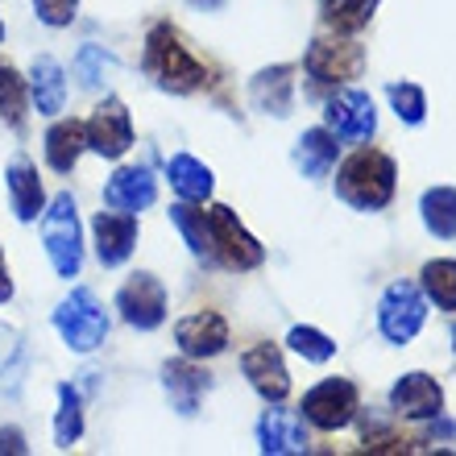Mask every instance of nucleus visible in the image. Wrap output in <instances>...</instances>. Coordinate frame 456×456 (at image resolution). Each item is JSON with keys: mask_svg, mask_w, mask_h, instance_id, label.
Segmentation results:
<instances>
[{"mask_svg": "<svg viewBox=\"0 0 456 456\" xmlns=\"http://www.w3.org/2000/svg\"><path fill=\"white\" fill-rule=\"evenodd\" d=\"M411 448H415V440L390 432V428H373V432H365V452H411Z\"/></svg>", "mask_w": 456, "mask_h": 456, "instance_id": "obj_34", "label": "nucleus"}, {"mask_svg": "<svg viewBox=\"0 0 456 456\" xmlns=\"http://www.w3.org/2000/svg\"><path fill=\"white\" fill-rule=\"evenodd\" d=\"M12 452V456H25L29 452V444H25V436L17 432V428H0V456Z\"/></svg>", "mask_w": 456, "mask_h": 456, "instance_id": "obj_36", "label": "nucleus"}, {"mask_svg": "<svg viewBox=\"0 0 456 456\" xmlns=\"http://www.w3.org/2000/svg\"><path fill=\"white\" fill-rule=\"evenodd\" d=\"M452 353H456V328H452Z\"/></svg>", "mask_w": 456, "mask_h": 456, "instance_id": "obj_40", "label": "nucleus"}, {"mask_svg": "<svg viewBox=\"0 0 456 456\" xmlns=\"http://www.w3.org/2000/svg\"><path fill=\"white\" fill-rule=\"evenodd\" d=\"M4 183H9V204L17 220H37L46 212V191H42V179H37V167L25 162V158H12L9 170H4Z\"/></svg>", "mask_w": 456, "mask_h": 456, "instance_id": "obj_20", "label": "nucleus"}, {"mask_svg": "<svg viewBox=\"0 0 456 456\" xmlns=\"http://www.w3.org/2000/svg\"><path fill=\"white\" fill-rule=\"evenodd\" d=\"M328 129L337 133V142H370L373 129H378V112H373V100L357 87H348L340 96L328 100Z\"/></svg>", "mask_w": 456, "mask_h": 456, "instance_id": "obj_13", "label": "nucleus"}, {"mask_svg": "<svg viewBox=\"0 0 456 456\" xmlns=\"http://www.w3.org/2000/svg\"><path fill=\"white\" fill-rule=\"evenodd\" d=\"M249 100L253 109L265 112V117H290V104H295V67L282 62V67H265L249 79Z\"/></svg>", "mask_w": 456, "mask_h": 456, "instance_id": "obj_19", "label": "nucleus"}, {"mask_svg": "<svg viewBox=\"0 0 456 456\" xmlns=\"http://www.w3.org/2000/svg\"><path fill=\"white\" fill-rule=\"evenodd\" d=\"M419 212L436 240H456V187H432V191H423Z\"/></svg>", "mask_w": 456, "mask_h": 456, "instance_id": "obj_25", "label": "nucleus"}, {"mask_svg": "<svg viewBox=\"0 0 456 456\" xmlns=\"http://www.w3.org/2000/svg\"><path fill=\"white\" fill-rule=\"evenodd\" d=\"M357 407H361V395L348 378H324L320 386H312L303 395V419L315 423L320 432L348 428V423L357 419Z\"/></svg>", "mask_w": 456, "mask_h": 456, "instance_id": "obj_7", "label": "nucleus"}, {"mask_svg": "<svg viewBox=\"0 0 456 456\" xmlns=\"http://www.w3.org/2000/svg\"><path fill=\"white\" fill-rule=\"evenodd\" d=\"M84 436V398L75 386H59V411H54V448H75Z\"/></svg>", "mask_w": 456, "mask_h": 456, "instance_id": "obj_27", "label": "nucleus"}, {"mask_svg": "<svg viewBox=\"0 0 456 456\" xmlns=\"http://www.w3.org/2000/svg\"><path fill=\"white\" fill-rule=\"evenodd\" d=\"M175 345L183 348V357L208 361L220 357L228 348V320L220 312H191L175 324Z\"/></svg>", "mask_w": 456, "mask_h": 456, "instance_id": "obj_12", "label": "nucleus"}, {"mask_svg": "<svg viewBox=\"0 0 456 456\" xmlns=\"http://www.w3.org/2000/svg\"><path fill=\"white\" fill-rule=\"evenodd\" d=\"M303 67H307V75H312L315 84L340 87L365 71V50L357 42H348V37H315Z\"/></svg>", "mask_w": 456, "mask_h": 456, "instance_id": "obj_9", "label": "nucleus"}, {"mask_svg": "<svg viewBox=\"0 0 456 456\" xmlns=\"http://www.w3.org/2000/svg\"><path fill=\"white\" fill-rule=\"evenodd\" d=\"M386 96H390L395 117L403 120V125H423V117H428V96H423L419 84H411V79L390 84V87H386Z\"/></svg>", "mask_w": 456, "mask_h": 456, "instance_id": "obj_32", "label": "nucleus"}, {"mask_svg": "<svg viewBox=\"0 0 456 456\" xmlns=\"http://www.w3.org/2000/svg\"><path fill=\"white\" fill-rule=\"evenodd\" d=\"M142 67L162 92H170V96H191V92H204V87L212 84V67L187 46V37H183L170 21L150 25Z\"/></svg>", "mask_w": 456, "mask_h": 456, "instance_id": "obj_1", "label": "nucleus"}, {"mask_svg": "<svg viewBox=\"0 0 456 456\" xmlns=\"http://www.w3.org/2000/svg\"><path fill=\"white\" fill-rule=\"evenodd\" d=\"M398 167L382 150H357L337 170V195L357 212H382L395 200Z\"/></svg>", "mask_w": 456, "mask_h": 456, "instance_id": "obj_2", "label": "nucleus"}, {"mask_svg": "<svg viewBox=\"0 0 456 456\" xmlns=\"http://www.w3.org/2000/svg\"><path fill=\"white\" fill-rule=\"evenodd\" d=\"M0 42H4V21H0Z\"/></svg>", "mask_w": 456, "mask_h": 456, "instance_id": "obj_39", "label": "nucleus"}, {"mask_svg": "<svg viewBox=\"0 0 456 456\" xmlns=\"http://www.w3.org/2000/svg\"><path fill=\"white\" fill-rule=\"evenodd\" d=\"M240 370H245L249 386L265 398V403H282V398L290 395V373H287V361H282V348H278V345H253V348H245Z\"/></svg>", "mask_w": 456, "mask_h": 456, "instance_id": "obj_14", "label": "nucleus"}, {"mask_svg": "<svg viewBox=\"0 0 456 456\" xmlns=\"http://www.w3.org/2000/svg\"><path fill=\"white\" fill-rule=\"evenodd\" d=\"M423 320H428V303H423V290L415 282H390L378 303V328L390 345H411L419 337Z\"/></svg>", "mask_w": 456, "mask_h": 456, "instance_id": "obj_6", "label": "nucleus"}, {"mask_svg": "<svg viewBox=\"0 0 456 456\" xmlns=\"http://www.w3.org/2000/svg\"><path fill=\"white\" fill-rule=\"evenodd\" d=\"M419 290L440 307V312H456V262L452 257H440V262L423 265Z\"/></svg>", "mask_w": 456, "mask_h": 456, "instance_id": "obj_29", "label": "nucleus"}, {"mask_svg": "<svg viewBox=\"0 0 456 456\" xmlns=\"http://www.w3.org/2000/svg\"><path fill=\"white\" fill-rule=\"evenodd\" d=\"M34 12H37V21H46V25H54V29H62V25L75 21L79 0H34Z\"/></svg>", "mask_w": 456, "mask_h": 456, "instance_id": "obj_33", "label": "nucleus"}, {"mask_svg": "<svg viewBox=\"0 0 456 456\" xmlns=\"http://www.w3.org/2000/svg\"><path fill=\"white\" fill-rule=\"evenodd\" d=\"M257 448L265 456H290V452H307V432H303V419L295 411L278 407L265 411L262 423H257Z\"/></svg>", "mask_w": 456, "mask_h": 456, "instance_id": "obj_18", "label": "nucleus"}, {"mask_svg": "<svg viewBox=\"0 0 456 456\" xmlns=\"http://www.w3.org/2000/svg\"><path fill=\"white\" fill-rule=\"evenodd\" d=\"M109 62V54L100 46H84L79 50V59H75V67H79V75H84V84H100V67Z\"/></svg>", "mask_w": 456, "mask_h": 456, "instance_id": "obj_35", "label": "nucleus"}, {"mask_svg": "<svg viewBox=\"0 0 456 456\" xmlns=\"http://www.w3.org/2000/svg\"><path fill=\"white\" fill-rule=\"evenodd\" d=\"M87 125V150H96L100 158H112L117 162L125 150L133 145V120H129V109L120 104L117 96L100 100L96 112L84 120Z\"/></svg>", "mask_w": 456, "mask_h": 456, "instance_id": "obj_10", "label": "nucleus"}, {"mask_svg": "<svg viewBox=\"0 0 456 456\" xmlns=\"http://www.w3.org/2000/svg\"><path fill=\"white\" fill-rule=\"evenodd\" d=\"M162 386H167L170 395V407L179 411V415H195L204 395L212 390V373L200 370L191 357H179V361H167L162 365Z\"/></svg>", "mask_w": 456, "mask_h": 456, "instance_id": "obj_16", "label": "nucleus"}, {"mask_svg": "<svg viewBox=\"0 0 456 456\" xmlns=\"http://www.w3.org/2000/svg\"><path fill=\"white\" fill-rule=\"evenodd\" d=\"M208 224H212V262L224 270H257L265 262V249L245 232V224L237 220V212L224 204L208 208Z\"/></svg>", "mask_w": 456, "mask_h": 456, "instance_id": "obj_5", "label": "nucleus"}, {"mask_svg": "<svg viewBox=\"0 0 456 456\" xmlns=\"http://www.w3.org/2000/svg\"><path fill=\"white\" fill-rule=\"evenodd\" d=\"M337 133L332 129H307L295 142V167L303 170V179H328L337 167Z\"/></svg>", "mask_w": 456, "mask_h": 456, "instance_id": "obj_21", "label": "nucleus"}, {"mask_svg": "<svg viewBox=\"0 0 456 456\" xmlns=\"http://www.w3.org/2000/svg\"><path fill=\"white\" fill-rule=\"evenodd\" d=\"M382 0H320V12H324L328 29H337V34H361L370 17L378 12Z\"/></svg>", "mask_w": 456, "mask_h": 456, "instance_id": "obj_28", "label": "nucleus"}, {"mask_svg": "<svg viewBox=\"0 0 456 456\" xmlns=\"http://www.w3.org/2000/svg\"><path fill=\"white\" fill-rule=\"evenodd\" d=\"M25 109H29V100H25L21 75H17V67H12L9 59H0V117L9 120L12 129H21Z\"/></svg>", "mask_w": 456, "mask_h": 456, "instance_id": "obj_30", "label": "nucleus"}, {"mask_svg": "<svg viewBox=\"0 0 456 456\" xmlns=\"http://www.w3.org/2000/svg\"><path fill=\"white\" fill-rule=\"evenodd\" d=\"M92 237H96V257L100 265H125L129 253L137 249V216L133 212H96L92 216Z\"/></svg>", "mask_w": 456, "mask_h": 456, "instance_id": "obj_15", "label": "nucleus"}, {"mask_svg": "<svg viewBox=\"0 0 456 456\" xmlns=\"http://www.w3.org/2000/svg\"><path fill=\"white\" fill-rule=\"evenodd\" d=\"M195 4H220V0H195Z\"/></svg>", "mask_w": 456, "mask_h": 456, "instance_id": "obj_38", "label": "nucleus"}, {"mask_svg": "<svg viewBox=\"0 0 456 456\" xmlns=\"http://www.w3.org/2000/svg\"><path fill=\"white\" fill-rule=\"evenodd\" d=\"M390 411H395L398 419H440L444 415V390L436 382L432 373H403L390 390Z\"/></svg>", "mask_w": 456, "mask_h": 456, "instance_id": "obj_11", "label": "nucleus"}, {"mask_svg": "<svg viewBox=\"0 0 456 456\" xmlns=\"http://www.w3.org/2000/svg\"><path fill=\"white\" fill-rule=\"evenodd\" d=\"M117 312L120 320L137 332H154L162 320H167V287L158 282L150 270H137V274L125 278V287L117 290Z\"/></svg>", "mask_w": 456, "mask_h": 456, "instance_id": "obj_8", "label": "nucleus"}, {"mask_svg": "<svg viewBox=\"0 0 456 456\" xmlns=\"http://www.w3.org/2000/svg\"><path fill=\"white\" fill-rule=\"evenodd\" d=\"M42 245L59 278H79L84 270V228L71 191H59L42 212Z\"/></svg>", "mask_w": 456, "mask_h": 456, "instance_id": "obj_3", "label": "nucleus"}, {"mask_svg": "<svg viewBox=\"0 0 456 456\" xmlns=\"http://www.w3.org/2000/svg\"><path fill=\"white\" fill-rule=\"evenodd\" d=\"M12 299V278H9V265H4V249H0V307Z\"/></svg>", "mask_w": 456, "mask_h": 456, "instance_id": "obj_37", "label": "nucleus"}, {"mask_svg": "<svg viewBox=\"0 0 456 456\" xmlns=\"http://www.w3.org/2000/svg\"><path fill=\"white\" fill-rule=\"evenodd\" d=\"M87 150V125L84 120H54L46 133V162L50 170H59V175H71L79 154Z\"/></svg>", "mask_w": 456, "mask_h": 456, "instance_id": "obj_22", "label": "nucleus"}, {"mask_svg": "<svg viewBox=\"0 0 456 456\" xmlns=\"http://www.w3.org/2000/svg\"><path fill=\"white\" fill-rule=\"evenodd\" d=\"M290 353H299L303 361H312V365H324V361L337 357V340L324 337L320 328H290V337H287Z\"/></svg>", "mask_w": 456, "mask_h": 456, "instance_id": "obj_31", "label": "nucleus"}, {"mask_svg": "<svg viewBox=\"0 0 456 456\" xmlns=\"http://www.w3.org/2000/svg\"><path fill=\"white\" fill-rule=\"evenodd\" d=\"M29 92H34V104L42 117H59L62 104H67V79H62V67L50 54L34 59V71H29Z\"/></svg>", "mask_w": 456, "mask_h": 456, "instance_id": "obj_23", "label": "nucleus"}, {"mask_svg": "<svg viewBox=\"0 0 456 456\" xmlns=\"http://www.w3.org/2000/svg\"><path fill=\"white\" fill-rule=\"evenodd\" d=\"M170 220H175V228L183 232V240H187V249L200 257V262H212V224H208V212L195 204H175L170 208Z\"/></svg>", "mask_w": 456, "mask_h": 456, "instance_id": "obj_26", "label": "nucleus"}, {"mask_svg": "<svg viewBox=\"0 0 456 456\" xmlns=\"http://www.w3.org/2000/svg\"><path fill=\"white\" fill-rule=\"evenodd\" d=\"M167 179H170V187L179 191V200H187V204H204L208 195H212V170H208L200 158H191V154L170 158Z\"/></svg>", "mask_w": 456, "mask_h": 456, "instance_id": "obj_24", "label": "nucleus"}, {"mask_svg": "<svg viewBox=\"0 0 456 456\" xmlns=\"http://www.w3.org/2000/svg\"><path fill=\"white\" fill-rule=\"evenodd\" d=\"M158 200V179L150 167H120L104 183V204L117 212H145Z\"/></svg>", "mask_w": 456, "mask_h": 456, "instance_id": "obj_17", "label": "nucleus"}, {"mask_svg": "<svg viewBox=\"0 0 456 456\" xmlns=\"http://www.w3.org/2000/svg\"><path fill=\"white\" fill-rule=\"evenodd\" d=\"M54 332L71 353H92L109 337V315L100 307V299L87 287H75L67 299L54 307Z\"/></svg>", "mask_w": 456, "mask_h": 456, "instance_id": "obj_4", "label": "nucleus"}]
</instances>
